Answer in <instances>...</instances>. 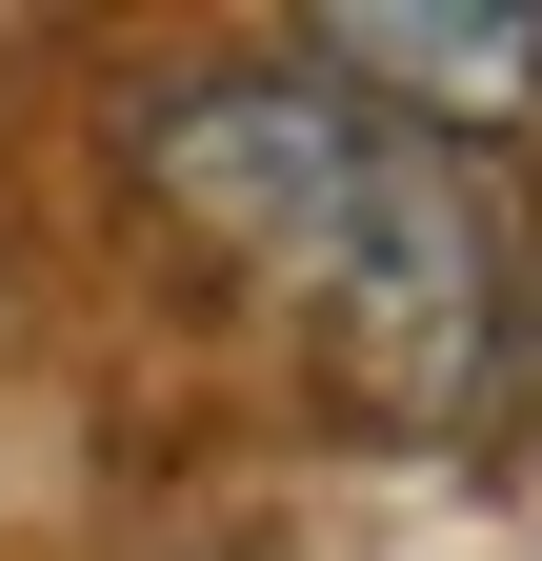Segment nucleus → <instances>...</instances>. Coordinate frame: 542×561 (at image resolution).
Listing matches in <instances>:
<instances>
[{"instance_id":"obj_2","label":"nucleus","mask_w":542,"mask_h":561,"mask_svg":"<svg viewBox=\"0 0 542 561\" xmlns=\"http://www.w3.org/2000/svg\"><path fill=\"white\" fill-rule=\"evenodd\" d=\"M282 60H321L342 101H382V121H422V140H503V121H542V0H342L321 41H282Z\"/></svg>"},{"instance_id":"obj_1","label":"nucleus","mask_w":542,"mask_h":561,"mask_svg":"<svg viewBox=\"0 0 542 561\" xmlns=\"http://www.w3.org/2000/svg\"><path fill=\"white\" fill-rule=\"evenodd\" d=\"M121 161L362 421H402V442L483 421V381H503V181L462 140L342 101L321 60H201V81H161L121 121Z\"/></svg>"}]
</instances>
